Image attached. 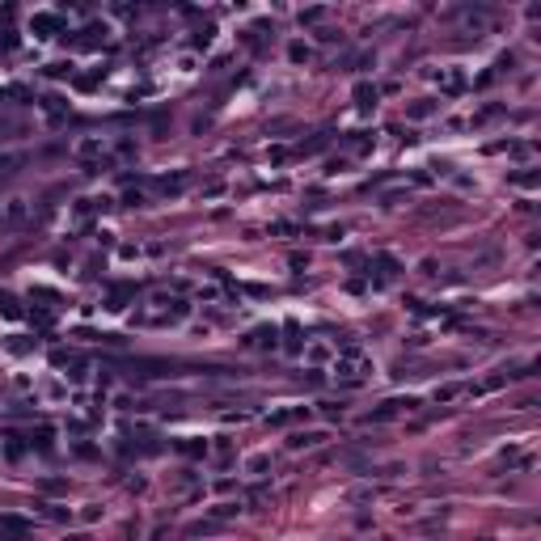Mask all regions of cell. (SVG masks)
<instances>
[{"label": "cell", "mask_w": 541, "mask_h": 541, "mask_svg": "<svg viewBox=\"0 0 541 541\" xmlns=\"http://www.w3.org/2000/svg\"><path fill=\"white\" fill-rule=\"evenodd\" d=\"M322 440H326V431H301V436H292L288 444L292 449H313V444H322Z\"/></svg>", "instance_id": "1"}, {"label": "cell", "mask_w": 541, "mask_h": 541, "mask_svg": "<svg viewBox=\"0 0 541 541\" xmlns=\"http://www.w3.org/2000/svg\"><path fill=\"white\" fill-rule=\"evenodd\" d=\"M0 529L13 533V537H26V533H30V525L21 520V516H0Z\"/></svg>", "instance_id": "2"}, {"label": "cell", "mask_w": 541, "mask_h": 541, "mask_svg": "<svg viewBox=\"0 0 541 541\" xmlns=\"http://www.w3.org/2000/svg\"><path fill=\"white\" fill-rule=\"evenodd\" d=\"M182 186H186V178H161V190H165V194H178Z\"/></svg>", "instance_id": "3"}, {"label": "cell", "mask_w": 541, "mask_h": 541, "mask_svg": "<svg viewBox=\"0 0 541 541\" xmlns=\"http://www.w3.org/2000/svg\"><path fill=\"white\" fill-rule=\"evenodd\" d=\"M34 26H38V30H55V26H60V17H51V13H42V17L34 21Z\"/></svg>", "instance_id": "4"}]
</instances>
